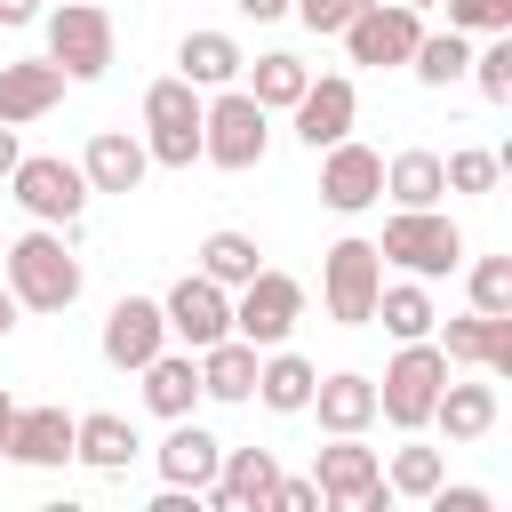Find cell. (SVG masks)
<instances>
[{
	"instance_id": "7bdbcfd3",
	"label": "cell",
	"mask_w": 512,
	"mask_h": 512,
	"mask_svg": "<svg viewBox=\"0 0 512 512\" xmlns=\"http://www.w3.org/2000/svg\"><path fill=\"white\" fill-rule=\"evenodd\" d=\"M240 16H256V24H272V16H288V0H232Z\"/></svg>"
},
{
	"instance_id": "ffe728a7",
	"label": "cell",
	"mask_w": 512,
	"mask_h": 512,
	"mask_svg": "<svg viewBox=\"0 0 512 512\" xmlns=\"http://www.w3.org/2000/svg\"><path fill=\"white\" fill-rule=\"evenodd\" d=\"M56 104H64V72H56L48 56H32V64H0V120H8V128L48 120Z\"/></svg>"
},
{
	"instance_id": "7a4b0ae2",
	"label": "cell",
	"mask_w": 512,
	"mask_h": 512,
	"mask_svg": "<svg viewBox=\"0 0 512 512\" xmlns=\"http://www.w3.org/2000/svg\"><path fill=\"white\" fill-rule=\"evenodd\" d=\"M264 144H272V112L248 96V88H216L200 96V160L240 176V168H264Z\"/></svg>"
},
{
	"instance_id": "7dc6e473",
	"label": "cell",
	"mask_w": 512,
	"mask_h": 512,
	"mask_svg": "<svg viewBox=\"0 0 512 512\" xmlns=\"http://www.w3.org/2000/svg\"><path fill=\"white\" fill-rule=\"evenodd\" d=\"M408 8H432V0H408Z\"/></svg>"
},
{
	"instance_id": "5bb4252c",
	"label": "cell",
	"mask_w": 512,
	"mask_h": 512,
	"mask_svg": "<svg viewBox=\"0 0 512 512\" xmlns=\"http://www.w3.org/2000/svg\"><path fill=\"white\" fill-rule=\"evenodd\" d=\"M288 120H296L304 152H328L336 136H352V120H360V88H352L344 72H328V80H304V96L288 104Z\"/></svg>"
},
{
	"instance_id": "6da1fadb",
	"label": "cell",
	"mask_w": 512,
	"mask_h": 512,
	"mask_svg": "<svg viewBox=\"0 0 512 512\" xmlns=\"http://www.w3.org/2000/svg\"><path fill=\"white\" fill-rule=\"evenodd\" d=\"M0 280H8L16 312H64V304L80 296V256L64 248V232H56V224H32L24 240H8Z\"/></svg>"
},
{
	"instance_id": "1f68e13d",
	"label": "cell",
	"mask_w": 512,
	"mask_h": 512,
	"mask_svg": "<svg viewBox=\"0 0 512 512\" xmlns=\"http://www.w3.org/2000/svg\"><path fill=\"white\" fill-rule=\"evenodd\" d=\"M464 64H472V32H424L416 48H408V72L424 80V88H448V80H464Z\"/></svg>"
},
{
	"instance_id": "e0dca14e",
	"label": "cell",
	"mask_w": 512,
	"mask_h": 512,
	"mask_svg": "<svg viewBox=\"0 0 512 512\" xmlns=\"http://www.w3.org/2000/svg\"><path fill=\"white\" fill-rule=\"evenodd\" d=\"M160 344H168L160 296H120V304L104 312V360H112V368H144Z\"/></svg>"
},
{
	"instance_id": "74e56055",
	"label": "cell",
	"mask_w": 512,
	"mask_h": 512,
	"mask_svg": "<svg viewBox=\"0 0 512 512\" xmlns=\"http://www.w3.org/2000/svg\"><path fill=\"white\" fill-rule=\"evenodd\" d=\"M456 32H512V0H448Z\"/></svg>"
},
{
	"instance_id": "9c48e42d",
	"label": "cell",
	"mask_w": 512,
	"mask_h": 512,
	"mask_svg": "<svg viewBox=\"0 0 512 512\" xmlns=\"http://www.w3.org/2000/svg\"><path fill=\"white\" fill-rule=\"evenodd\" d=\"M48 64L64 80H104L112 72V16H104V0H64L48 16Z\"/></svg>"
},
{
	"instance_id": "9a60e30c",
	"label": "cell",
	"mask_w": 512,
	"mask_h": 512,
	"mask_svg": "<svg viewBox=\"0 0 512 512\" xmlns=\"http://www.w3.org/2000/svg\"><path fill=\"white\" fill-rule=\"evenodd\" d=\"M448 368H480V376H512V312H464L440 336Z\"/></svg>"
},
{
	"instance_id": "7402d4cb",
	"label": "cell",
	"mask_w": 512,
	"mask_h": 512,
	"mask_svg": "<svg viewBox=\"0 0 512 512\" xmlns=\"http://www.w3.org/2000/svg\"><path fill=\"white\" fill-rule=\"evenodd\" d=\"M216 464H224V440H216V432H200L192 416H176V424H168V440H160V480L200 496V488L216 480Z\"/></svg>"
},
{
	"instance_id": "ee69618b",
	"label": "cell",
	"mask_w": 512,
	"mask_h": 512,
	"mask_svg": "<svg viewBox=\"0 0 512 512\" xmlns=\"http://www.w3.org/2000/svg\"><path fill=\"white\" fill-rule=\"evenodd\" d=\"M8 168H16V128L0 120V184H8Z\"/></svg>"
},
{
	"instance_id": "277c9868",
	"label": "cell",
	"mask_w": 512,
	"mask_h": 512,
	"mask_svg": "<svg viewBox=\"0 0 512 512\" xmlns=\"http://www.w3.org/2000/svg\"><path fill=\"white\" fill-rule=\"evenodd\" d=\"M376 256H384V264H400L408 280H440V272H456V264H464V232H456L440 208H392V224H384Z\"/></svg>"
},
{
	"instance_id": "52a82bcc",
	"label": "cell",
	"mask_w": 512,
	"mask_h": 512,
	"mask_svg": "<svg viewBox=\"0 0 512 512\" xmlns=\"http://www.w3.org/2000/svg\"><path fill=\"white\" fill-rule=\"evenodd\" d=\"M144 152H152V168H192L200 160V88L184 72L144 88Z\"/></svg>"
},
{
	"instance_id": "836d02e7",
	"label": "cell",
	"mask_w": 512,
	"mask_h": 512,
	"mask_svg": "<svg viewBox=\"0 0 512 512\" xmlns=\"http://www.w3.org/2000/svg\"><path fill=\"white\" fill-rule=\"evenodd\" d=\"M448 480V464H440V448H392V472H384V488L392 496H408V504H424L432 488Z\"/></svg>"
},
{
	"instance_id": "b9f144b4",
	"label": "cell",
	"mask_w": 512,
	"mask_h": 512,
	"mask_svg": "<svg viewBox=\"0 0 512 512\" xmlns=\"http://www.w3.org/2000/svg\"><path fill=\"white\" fill-rule=\"evenodd\" d=\"M32 16H40V0H0V24H8V32H16V24H32Z\"/></svg>"
},
{
	"instance_id": "d590c367",
	"label": "cell",
	"mask_w": 512,
	"mask_h": 512,
	"mask_svg": "<svg viewBox=\"0 0 512 512\" xmlns=\"http://www.w3.org/2000/svg\"><path fill=\"white\" fill-rule=\"evenodd\" d=\"M464 72L480 80V96H488V104H512V32H488V48H480Z\"/></svg>"
},
{
	"instance_id": "cb8c5ba5",
	"label": "cell",
	"mask_w": 512,
	"mask_h": 512,
	"mask_svg": "<svg viewBox=\"0 0 512 512\" xmlns=\"http://www.w3.org/2000/svg\"><path fill=\"white\" fill-rule=\"evenodd\" d=\"M136 376H144V408H152V416H168V424L192 416V400H200V360H192V352H168V344H160Z\"/></svg>"
},
{
	"instance_id": "603a6c76",
	"label": "cell",
	"mask_w": 512,
	"mask_h": 512,
	"mask_svg": "<svg viewBox=\"0 0 512 512\" xmlns=\"http://www.w3.org/2000/svg\"><path fill=\"white\" fill-rule=\"evenodd\" d=\"M304 408L320 416V432H368V424H376V376L336 368V376H320V384H312V400H304Z\"/></svg>"
},
{
	"instance_id": "4dcf8cb0",
	"label": "cell",
	"mask_w": 512,
	"mask_h": 512,
	"mask_svg": "<svg viewBox=\"0 0 512 512\" xmlns=\"http://www.w3.org/2000/svg\"><path fill=\"white\" fill-rule=\"evenodd\" d=\"M200 272H208L216 288H240V280H256V272H264V248H256V232H232V224H224V232H208V240H200Z\"/></svg>"
},
{
	"instance_id": "e575fe53",
	"label": "cell",
	"mask_w": 512,
	"mask_h": 512,
	"mask_svg": "<svg viewBox=\"0 0 512 512\" xmlns=\"http://www.w3.org/2000/svg\"><path fill=\"white\" fill-rule=\"evenodd\" d=\"M440 176H448V192H496V176H504V152H488V144H464V152H448V160H440Z\"/></svg>"
},
{
	"instance_id": "d4e9b609",
	"label": "cell",
	"mask_w": 512,
	"mask_h": 512,
	"mask_svg": "<svg viewBox=\"0 0 512 512\" xmlns=\"http://www.w3.org/2000/svg\"><path fill=\"white\" fill-rule=\"evenodd\" d=\"M496 416H504L496 384H440V400H432V424H440V432H448L456 448L488 440V432H496Z\"/></svg>"
},
{
	"instance_id": "f1b7e54d",
	"label": "cell",
	"mask_w": 512,
	"mask_h": 512,
	"mask_svg": "<svg viewBox=\"0 0 512 512\" xmlns=\"http://www.w3.org/2000/svg\"><path fill=\"white\" fill-rule=\"evenodd\" d=\"M384 192H392V208H440V192H448L440 152H424V144L392 152V160H384Z\"/></svg>"
},
{
	"instance_id": "ab89813d",
	"label": "cell",
	"mask_w": 512,
	"mask_h": 512,
	"mask_svg": "<svg viewBox=\"0 0 512 512\" xmlns=\"http://www.w3.org/2000/svg\"><path fill=\"white\" fill-rule=\"evenodd\" d=\"M264 512H320V488L280 472V480H272V496H264Z\"/></svg>"
},
{
	"instance_id": "bcb514c9",
	"label": "cell",
	"mask_w": 512,
	"mask_h": 512,
	"mask_svg": "<svg viewBox=\"0 0 512 512\" xmlns=\"http://www.w3.org/2000/svg\"><path fill=\"white\" fill-rule=\"evenodd\" d=\"M8 416H16V400H8V392H0V432H8Z\"/></svg>"
},
{
	"instance_id": "f546056e",
	"label": "cell",
	"mask_w": 512,
	"mask_h": 512,
	"mask_svg": "<svg viewBox=\"0 0 512 512\" xmlns=\"http://www.w3.org/2000/svg\"><path fill=\"white\" fill-rule=\"evenodd\" d=\"M368 320H384V336H392V344H416V336H432V328H440V312H432V288H424V280L376 288V312H368Z\"/></svg>"
},
{
	"instance_id": "d6986e66",
	"label": "cell",
	"mask_w": 512,
	"mask_h": 512,
	"mask_svg": "<svg viewBox=\"0 0 512 512\" xmlns=\"http://www.w3.org/2000/svg\"><path fill=\"white\" fill-rule=\"evenodd\" d=\"M144 168H152V152H144V136H128V128H96L88 136V152H80V176H88V192H136L144 184Z\"/></svg>"
},
{
	"instance_id": "4fadbf2b",
	"label": "cell",
	"mask_w": 512,
	"mask_h": 512,
	"mask_svg": "<svg viewBox=\"0 0 512 512\" xmlns=\"http://www.w3.org/2000/svg\"><path fill=\"white\" fill-rule=\"evenodd\" d=\"M320 200H328L336 216H360V208H376V200H384V152H368V144L336 136V144L320 152Z\"/></svg>"
},
{
	"instance_id": "8fae6325",
	"label": "cell",
	"mask_w": 512,
	"mask_h": 512,
	"mask_svg": "<svg viewBox=\"0 0 512 512\" xmlns=\"http://www.w3.org/2000/svg\"><path fill=\"white\" fill-rule=\"evenodd\" d=\"M336 40H344V56H352V64H368V72L408 64V48L424 40V8H408V0H368Z\"/></svg>"
},
{
	"instance_id": "30bf717a",
	"label": "cell",
	"mask_w": 512,
	"mask_h": 512,
	"mask_svg": "<svg viewBox=\"0 0 512 512\" xmlns=\"http://www.w3.org/2000/svg\"><path fill=\"white\" fill-rule=\"evenodd\" d=\"M304 320V280H288V272H256V280H240L232 288V336H248L256 352H272V344H288V328Z\"/></svg>"
},
{
	"instance_id": "ba28073f",
	"label": "cell",
	"mask_w": 512,
	"mask_h": 512,
	"mask_svg": "<svg viewBox=\"0 0 512 512\" xmlns=\"http://www.w3.org/2000/svg\"><path fill=\"white\" fill-rule=\"evenodd\" d=\"M376 288H384V256H376V240L352 232V240H336V248L320 256V304H328L336 328H368Z\"/></svg>"
},
{
	"instance_id": "7c38bea8",
	"label": "cell",
	"mask_w": 512,
	"mask_h": 512,
	"mask_svg": "<svg viewBox=\"0 0 512 512\" xmlns=\"http://www.w3.org/2000/svg\"><path fill=\"white\" fill-rule=\"evenodd\" d=\"M160 320H168V336H176L184 352H200V344L232 336V288H216L208 272H184V280L160 296Z\"/></svg>"
},
{
	"instance_id": "d6a6232c",
	"label": "cell",
	"mask_w": 512,
	"mask_h": 512,
	"mask_svg": "<svg viewBox=\"0 0 512 512\" xmlns=\"http://www.w3.org/2000/svg\"><path fill=\"white\" fill-rule=\"evenodd\" d=\"M304 80H312V72H304L288 48H272V56H256V72H248V96H256L264 112H288V104L304 96Z\"/></svg>"
},
{
	"instance_id": "2e32d148",
	"label": "cell",
	"mask_w": 512,
	"mask_h": 512,
	"mask_svg": "<svg viewBox=\"0 0 512 512\" xmlns=\"http://www.w3.org/2000/svg\"><path fill=\"white\" fill-rule=\"evenodd\" d=\"M272 480H280V456L272 448H224V464H216V480L200 496H208V512H264Z\"/></svg>"
},
{
	"instance_id": "f35d334b",
	"label": "cell",
	"mask_w": 512,
	"mask_h": 512,
	"mask_svg": "<svg viewBox=\"0 0 512 512\" xmlns=\"http://www.w3.org/2000/svg\"><path fill=\"white\" fill-rule=\"evenodd\" d=\"M288 8L304 16V32H344V24H352L368 0H288Z\"/></svg>"
},
{
	"instance_id": "4316f807",
	"label": "cell",
	"mask_w": 512,
	"mask_h": 512,
	"mask_svg": "<svg viewBox=\"0 0 512 512\" xmlns=\"http://www.w3.org/2000/svg\"><path fill=\"white\" fill-rule=\"evenodd\" d=\"M72 456H80L88 472H128V456H136V424L112 416V408H88V416H72Z\"/></svg>"
},
{
	"instance_id": "c3c4849f",
	"label": "cell",
	"mask_w": 512,
	"mask_h": 512,
	"mask_svg": "<svg viewBox=\"0 0 512 512\" xmlns=\"http://www.w3.org/2000/svg\"><path fill=\"white\" fill-rule=\"evenodd\" d=\"M0 256H8V240H0Z\"/></svg>"
},
{
	"instance_id": "83f0119b",
	"label": "cell",
	"mask_w": 512,
	"mask_h": 512,
	"mask_svg": "<svg viewBox=\"0 0 512 512\" xmlns=\"http://www.w3.org/2000/svg\"><path fill=\"white\" fill-rule=\"evenodd\" d=\"M240 64H248V56H240L232 32H184V40H176V72H184L192 88H232Z\"/></svg>"
},
{
	"instance_id": "484cf974",
	"label": "cell",
	"mask_w": 512,
	"mask_h": 512,
	"mask_svg": "<svg viewBox=\"0 0 512 512\" xmlns=\"http://www.w3.org/2000/svg\"><path fill=\"white\" fill-rule=\"evenodd\" d=\"M312 384H320V368H312L304 352H288V344H272V352L256 360V400H264L272 416H304Z\"/></svg>"
},
{
	"instance_id": "ac0fdd59",
	"label": "cell",
	"mask_w": 512,
	"mask_h": 512,
	"mask_svg": "<svg viewBox=\"0 0 512 512\" xmlns=\"http://www.w3.org/2000/svg\"><path fill=\"white\" fill-rule=\"evenodd\" d=\"M0 456H16V464H32V472L72 464V416H64V408H16L8 432H0Z\"/></svg>"
},
{
	"instance_id": "44dd1931",
	"label": "cell",
	"mask_w": 512,
	"mask_h": 512,
	"mask_svg": "<svg viewBox=\"0 0 512 512\" xmlns=\"http://www.w3.org/2000/svg\"><path fill=\"white\" fill-rule=\"evenodd\" d=\"M192 360H200V400H224V408L256 400V344L248 336H216Z\"/></svg>"
},
{
	"instance_id": "8992f818",
	"label": "cell",
	"mask_w": 512,
	"mask_h": 512,
	"mask_svg": "<svg viewBox=\"0 0 512 512\" xmlns=\"http://www.w3.org/2000/svg\"><path fill=\"white\" fill-rule=\"evenodd\" d=\"M312 488L336 512H384L392 504L384 464H376V448H360V432H328V448L312 456Z\"/></svg>"
},
{
	"instance_id": "5b68a950",
	"label": "cell",
	"mask_w": 512,
	"mask_h": 512,
	"mask_svg": "<svg viewBox=\"0 0 512 512\" xmlns=\"http://www.w3.org/2000/svg\"><path fill=\"white\" fill-rule=\"evenodd\" d=\"M8 192L24 200L32 224H56V232L80 224V208H88V176H80V160H64V152H16Z\"/></svg>"
},
{
	"instance_id": "3957f363",
	"label": "cell",
	"mask_w": 512,
	"mask_h": 512,
	"mask_svg": "<svg viewBox=\"0 0 512 512\" xmlns=\"http://www.w3.org/2000/svg\"><path fill=\"white\" fill-rule=\"evenodd\" d=\"M440 384H448V352H440L432 336H416V344L392 352V368H384V384H376V416L400 424V432H424Z\"/></svg>"
},
{
	"instance_id": "8d00e7d4",
	"label": "cell",
	"mask_w": 512,
	"mask_h": 512,
	"mask_svg": "<svg viewBox=\"0 0 512 512\" xmlns=\"http://www.w3.org/2000/svg\"><path fill=\"white\" fill-rule=\"evenodd\" d=\"M464 288H472V312H512V256H480Z\"/></svg>"
},
{
	"instance_id": "f6af8a7d",
	"label": "cell",
	"mask_w": 512,
	"mask_h": 512,
	"mask_svg": "<svg viewBox=\"0 0 512 512\" xmlns=\"http://www.w3.org/2000/svg\"><path fill=\"white\" fill-rule=\"evenodd\" d=\"M16 328V296H8V280H0V336Z\"/></svg>"
},
{
	"instance_id": "60d3db41",
	"label": "cell",
	"mask_w": 512,
	"mask_h": 512,
	"mask_svg": "<svg viewBox=\"0 0 512 512\" xmlns=\"http://www.w3.org/2000/svg\"><path fill=\"white\" fill-rule=\"evenodd\" d=\"M424 504H432V512H488L496 496H488V488H448V480H440V488H432Z\"/></svg>"
}]
</instances>
